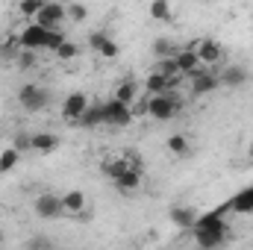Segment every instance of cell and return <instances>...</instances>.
Instances as JSON below:
<instances>
[{
  "label": "cell",
  "mask_w": 253,
  "mask_h": 250,
  "mask_svg": "<svg viewBox=\"0 0 253 250\" xmlns=\"http://www.w3.org/2000/svg\"><path fill=\"white\" fill-rule=\"evenodd\" d=\"M177 88V80H165V77H159V74H147L144 77V91H147V97H156V94H168V91H174Z\"/></svg>",
  "instance_id": "cell-13"
},
{
  "label": "cell",
  "mask_w": 253,
  "mask_h": 250,
  "mask_svg": "<svg viewBox=\"0 0 253 250\" xmlns=\"http://www.w3.org/2000/svg\"><path fill=\"white\" fill-rule=\"evenodd\" d=\"M36 62H39V59H36V53H33V50H21V53H18V59H15V65H18V68H24V71H27V68H33Z\"/></svg>",
  "instance_id": "cell-29"
},
{
  "label": "cell",
  "mask_w": 253,
  "mask_h": 250,
  "mask_svg": "<svg viewBox=\"0 0 253 250\" xmlns=\"http://www.w3.org/2000/svg\"><path fill=\"white\" fill-rule=\"evenodd\" d=\"M85 112H88V94L85 91H71L62 100V106H59V115H62V121H68V124L83 121Z\"/></svg>",
  "instance_id": "cell-6"
},
{
  "label": "cell",
  "mask_w": 253,
  "mask_h": 250,
  "mask_svg": "<svg viewBox=\"0 0 253 250\" xmlns=\"http://www.w3.org/2000/svg\"><path fill=\"white\" fill-rule=\"evenodd\" d=\"M65 21H68V18H65V3H44V6H42V12H39V18H36L33 24H39V27H44V30L56 33Z\"/></svg>",
  "instance_id": "cell-7"
},
{
  "label": "cell",
  "mask_w": 253,
  "mask_h": 250,
  "mask_svg": "<svg viewBox=\"0 0 253 250\" xmlns=\"http://www.w3.org/2000/svg\"><path fill=\"white\" fill-rule=\"evenodd\" d=\"M103 118H106V124H112V126H126V124H132V109L109 97L103 103Z\"/></svg>",
  "instance_id": "cell-10"
},
{
  "label": "cell",
  "mask_w": 253,
  "mask_h": 250,
  "mask_svg": "<svg viewBox=\"0 0 253 250\" xmlns=\"http://www.w3.org/2000/svg\"><path fill=\"white\" fill-rule=\"evenodd\" d=\"M153 50H156V56H159V59H174L180 47H177V44H174L171 39H156V44H153Z\"/></svg>",
  "instance_id": "cell-26"
},
{
  "label": "cell",
  "mask_w": 253,
  "mask_h": 250,
  "mask_svg": "<svg viewBox=\"0 0 253 250\" xmlns=\"http://www.w3.org/2000/svg\"><path fill=\"white\" fill-rule=\"evenodd\" d=\"M215 88H221V80H218V71H200L194 80H191V94H212Z\"/></svg>",
  "instance_id": "cell-12"
},
{
  "label": "cell",
  "mask_w": 253,
  "mask_h": 250,
  "mask_svg": "<svg viewBox=\"0 0 253 250\" xmlns=\"http://www.w3.org/2000/svg\"><path fill=\"white\" fill-rule=\"evenodd\" d=\"M230 239V227H197L194 230V242L197 250H221Z\"/></svg>",
  "instance_id": "cell-5"
},
{
  "label": "cell",
  "mask_w": 253,
  "mask_h": 250,
  "mask_svg": "<svg viewBox=\"0 0 253 250\" xmlns=\"http://www.w3.org/2000/svg\"><path fill=\"white\" fill-rule=\"evenodd\" d=\"M197 218H200V212L191 209V206H174V209H171V221H174L180 230H194Z\"/></svg>",
  "instance_id": "cell-17"
},
{
  "label": "cell",
  "mask_w": 253,
  "mask_h": 250,
  "mask_svg": "<svg viewBox=\"0 0 253 250\" xmlns=\"http://www.w3.org/2000/svg\"><path fill=\"white\" fill-rule=\"evenodd\" d=\"M112 100H118V103H124L132 109V103L138 100V83L135 80H121L115 88H112Z\"/></svg>",
  "instance_id": "cell-14"
},
{
  "label": "cell",
  "mask_w": 253,
  "mask_h": 250,
  "mask_svg": "<svg viewBox=\"0 0 253 250\" xmlns=\"http://www.w3.org/2000/svg\"><path fill=\"white\" fill-rule=\"evenodd\" d=\"M186 47L197 53V62H200L203 71H215V68L224 65V47H221V42H215V39H194Z\"/></svg>",
  "instance_id": "cell-1"
},
{
  "label": "cell",
  "mask_w": 253,
  "mask_h": 250,
  "mask_svg": "<svg viewBox=\"0 0 253 250\" xmlns=\"http://www.w3.org/2000/svg\"><path fill=\"white\" fill-rule=\"evenodd\" d=\"M174 65H177V74H180V77H191V80H194V77L203 71V68H200V62H197V53H194V50H189L186 44L177 50Z\"/></svg>",
  "instance_id": "cell-11"
},
{
  "label": "cell",
  "mask_w": 253,
  "mask_h": 250,
  "mask_svg": "<svg viewBox=\"0 0 253 250\" xmlns=\"http://www.w3.org/2000/svg\"><path fill=\"white\" fill-rule=\"evenodd\" d=\"M50 248H53V245H50L47 239H42V236H36V239L27 245V250H50Z\"/></svg>",
  "instance_id": "cell-30"
},
{
  "label": "cell",
  "mask_w": 253,
  "mask_h": 250,
  "mask_svg": "<svg viewBox=\"0 0 253 250\" xmlns=\"http://www.w3.org/2000/svg\"><path fill=\"white\" fill-rule=\"evenodd\" d=\"M88 209V197L83 188H68L62 194V215L65 218H80Z\"/></svg>",
  "instance_id": "cell-9"
},
{
  "label": "cell",
  "mask_w": 253,
  "mask_h": 250,
  "mask_svg": "<svg viewBox=\"0 0 253 250\" xmlns=\"http://www.w3.org/2000/svg\"><path fill=\"white\" fill-rule=\"evenodd\" d=\"M165 147H168V153H174V156H186L191 150V141H189V135H183V132H171V135L165 138Z\"/></svg>",
  "instance_id": "cell-19"
},
{
  "label": "cell",
  "mask_w": 253,
  "mask_h": 250,
  "mask_svg": "<svg viewBox=\"0 0 253 250\" xmlns=\"http://www.w3.org/2000/svg\"><path fill=\"white\" fill-rule=\"evenodd\" d=\"M33 212H36L42 221L62 218V194H56V191H39V194L33 197Z\"/></svg>",
  "instance_id": "cell-4"
},
{
  "label": "cell",
  "mask_w": 253,
  "mask_h": 250,
  "mask_svg": "<svg viewBox=\"0 0 253 250\" xmlns=\"http://www.w3.org/2000/svg\"><path fill=\"white\" fill-rule=\"evenodd\" d=\"M126 168H129V165L124 162V156H118V159H103V162H100V171H103V174H106L112 183H115V180L124 174Z\"/></svg>",
  "instance_id": "cell-21"
},
{
  "label": "cell",
  "mask_w": 253,
  "mask_h": 250,
  "mask_svg": "<svg viewBox=\"0 0 253 250\" xmlns=\"http://www.w3.org/2000/svg\"><path fill=\"white\" fill-rule=\"evenodd\" d=\"M56 147H59L56 132H33L30 135V150H36V153H53Z\"/></svg>",
  "instance_id": "cell-15"
},
{
  "label": "cell",
  "mask_w": 253,
  "mask_h": 250,
  "mask_svg": "<svg viewBox=\"0 0 253 250\" xmlns=\"http://www.w3.org/2000/svg\"><path fill=\"white\" fill-rule=\"evenodd\" d=\"M77 56H80V44L71 42V39H65L62 44H59V50H56V59L59 62H74Z\"/></svg>",
  "instance_id": "cell-25"
},
{
  "label": "cell",
  "mask_w": 253,
  "mask_h": 250,
  "mask_svg": "<svg viewBox=\"0 0 253 250\" xmlns=\"http://www.w3.org/2000/svg\"><path fill=\"white\" fill-rule=\"evenodd\" d=\"M230 212H239V215H251V212H253V186L242 188L236 197H230Z\"/></svg>",
  "instance_id": "cell-18"
},
{
  "label": "cell",
  "mask_w": 253,
  "mask_h": 250,
  "mask_svg": "<svg viewBox=\"0 0 253 250\" xmlns=\"http://www.w3.org/2000/svg\"><path fill=\"white\" fill-rule=\"evenodd\" d=\"M83 126H97V124H106V118H103V106H88V112L83 115V121H80Z\"/></svg>",
  "instance_id": "cell-28"
},
{
  "label": "cell",
  "mask_w": 253,
  "mask_h": 250,
  "mask_svg": "<svg viewBox=\"0 0 253 250\" xmlns=\"http://www.w3.org/2000/svg\"><path fill=\"white\" fill-rule=\"evenodd\" d=\"M65 18L71 24H83L88 18V6L85 3H65Z\"/></svg>",
  "instance_id": "cell-24"
},
{
  "label": "cell",
  "mask_w": 253,
  "mask_h": 250,
  "mask_svg": "<svg viewBox=\"0 0 253 250\" xmlns=\"http://www.w3.org/2000/svg\"><path fill=\"white\" fill-rule=\"evenodd\" d=\"M18 159H21V150H18L15 144H9V147H3V150H0V174H6V171H12V168L18 165Z\"/></svg>",
  "instance_id": "cell-22"
},
{
  "label": "cell",
  "mask_w": 253,
  "mask_h": 250,
  "mask_svg": "<svg viewBox=\"0 0 253 250\" xmlns=\"http://www.w3.org/2000/svg\"><path fill=\"white\" fill-rule=\"evenodd\" d=\"M42 6H44V0H21V3H18V12L27 18V24H33V21L39 18Z\"/></svg>",
  "instance_id": "cell-23"
},
{
  "label": "cell",
  "mask_w": 253,
  "mask_h": 250,
  "mask_svg": "<svg viewBox=\"0 0 253 250\" xmlns=\"http://www.w3.org/2000/svg\"><path fill=\"white\" fill-rule=\"evenodd\" d=\"M88 47H91L94 53H100L103 59H118V53H121L118 42H115L109 33H103V30H94V33L88 36Z\"/></svg>",
  "instance_id": "cell-8"
},
{
  "label": "cell",
  "mask_w": 253,
  "mask_h": 250,
  "mask_svg": "<svg viewBox=\"0 0 253 250\" xmlns=\"http://www.w3.org/2000/svg\"><path fill=\"white\" fill-rule=\"evenodd\" d=\"M0 245H3V230H0Z\"/></svg>",
  "instance_id": "cell-31"
},
{
  "label": "cell",
  "mask_w": 253,
  "mask_h": 250,
  "mask_svg": "<svg viewBox=\"0 0 253 250\" xmlns=\"http://www.w3.org/2000/svg\"><path fill=\"white\" fill-rule=\"evenodd\" d=\"M115 188H118V191H124V194H126V191H138V188H141V171L126 168L124 174L115 180Z\"/></svg>",
  "instance_id": "cell-20"
},
{
  "label": "cell",
  "mask_w": 253,
  "mask_h": 250,
  "mask_svg": "<svg viewBox=\"0 0 253 250\" xmlns=\"http://www.w3.org/2000/svg\"><path fill=\"white\" fill-rule=\"evenodd\" d=\"M218 80H221V85H227V88H239V85L248 83V71L239 68V65H230V68H221V71H218Z\"/></svg>",
  "instance_id": "cell-16"
},
{
  "label": "cell",
  "mask_w": 253,
  "mask_h": 250,
  "mask_svg": "<svg viewBox=\"0 0 253 250\" xmlns=\"http://www.w3.org/2000/svg\"><path fill=\"white\" fill-rule=\"evenodd\" d=\"M180 109V100L168 91V94H156V97H147L144 103V112L153 118V121H171Z\"/></svg>",
  "instance_id": "cell-3"
},
{
  "label": "cell",
  "mask_w": 253,
  "mask_h": 250,
  "mask_svg": "<svg viewBox=\"0 0 253 250\" xmlns=\"http://www.w3.org/2000/svg\"><path fill=\"white\" fill-rule=\"evenodd\" d=\"M18 103H21V109L24 112H42V109H47V103H50V91L44 88V85H39V83H27V85H21V91H18Z\"/></svg>",
  "instance_id": "cell-2"
},
{
  "label": "cell",
  "mask_w": 253,
  "mask_h": 250,
  "mask_svg": "<svg viewBox=\"0 0 253 250\" xmlns=\"http://www.w3.org/2000/svg\"><path fill=\"white\" fill-rule=\"evenodd\" d=\"M150 18L153 21H171L174 18V9L165 0H156V3H150Z\"/></svg>",
  "instance_id": "cell-27"
}]
</instances>
